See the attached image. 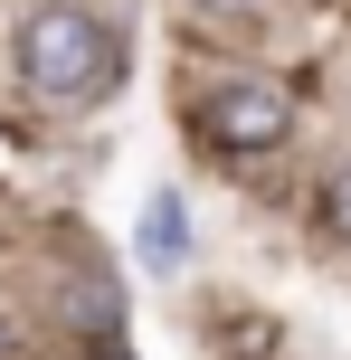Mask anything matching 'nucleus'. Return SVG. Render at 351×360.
I'll return each instance as SVG.
<instances>
[{
  "label": "nucleus",
  "instance_id": "f257e3e1",
  "mask_svg": "<svg viewBox=\"0 0 351 360\" xmlns=\"http://www.w3.org/2000/svg\"><path fill=\"white\" fill-rule=\"evenodd\" d=\"M19 76H29L48 105H86V95L114 86V38L95 29L76 0H48V10H29V29H19Z\"/></svg>",
  "mask_w": 351,
  "mask_h": 360
},
{
  "label": "nucleus",
  "instance_id": "f03ea898",
  "mask_svg": "<svg viewBox=\"0 0 351 360\" xmlns=\"http://www.w3.org/2000/svg\"><path fill=\"white\" fill-rule=\"evenodd\" d=\"M200 124H209V143H219V152H276V143H295V105H285L276 86H247V76L209 95Z\"/></svg>",
  "mask_w": 351,
  "mask_h": 360
},
{
  "label": "nucleus",
  "instance_id": "7ed1b4c3",
  "mask_svg": "<svg viewBox=\"0 0 351 360\" xmlns=\"http://www.w3.org/2000/svg\"><path fill=\"white\" fill-rule=\"evenodd\" d=\"M143 256H181V199H152V218H143Z\"/></svg>",
  "mask_w": 351,
  "mask_h": 360
},
{
  "label": "nucleus",
  "instance_id": "20e7f679",
  "mask_svg": "<svg viewBox=\"0 0 351 360\" xmlns=\"http://www.w3.org/2000/svg\"><path fill=\"white\" fill-rule=\"evenodd\" d=\"M323 237H342V247H351V162L323 180Z\"/></svg>",
  "mask_w": 351,
  "mask_h": 360
}]
</instances>
